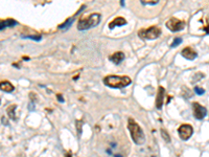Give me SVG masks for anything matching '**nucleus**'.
<instances>
[{
    "instance_id": "nucleus-1",
    "label": "nucleus",
    "mask_w": 209,
    "mask_h": 157,
    "mask_svg": "<svg viewBox=\"0 0 209 157\" xmlns=\"http://www.w3.org/2000/svg\"><path fill=\"white\" fill-rule=\"evenodd\" d=\"M128 129L131 134V137L136 145H143L145 141V136L142 131L141 127L135 121L133 118H129L128 121Z\"/></svg>"
},
{
    "instance_id": "nucleus-2",
    "label": "nucleus",
    "mask_w": 209,
    "mask_h": 157,
    "mask_svg": "<svg viewBox=\"0 0 209 157\" xmlns=\"http://www.w3.org/2000/svg\"><path fill=\"white\" fill-rule=\"evenodd\" d=\"M132 83V80L127 75H108L104 78V84L110 88H124Z\"/></svg>"
},
{
    "instance_id": "nucleus-3",
    "label": "nucleus",
    "mask_w": 209,
    "mask_h": 157,
    "mask_svg": "<svg viewBox=\"0 0 209 157\" xmlns=\"http://www.w3.org/2000/svg\"><path fill=\"white\" fill-rule=\"evenodd\" d=\"M99 22H101V15L97 13H93V14L89 15L88 17H83L78 20V30H86L91 27L96 26Z\"/></svg>"
},
{
    "instance_id": "nucleus-4",
    "label": "nucleus",
    "mask_w": 209,
    "mask_h": 157,
    "mask_svg": "<svg viewBox=\"0 0 209 157\" xmlns=\"http://www.w3.org/2000/svg\"><path fill=\"white\" fill-rule=\"evenodd\" d=\"M161 35V29L158 26H151L146 29H141L139 32V36L143 39L147 40H154L160 37Z\"/></svg>"
},
{
    "instance_id": "nucleus-5",
    "label": "nucleus",
    "mask_w": 209,
    "mask_h": 157,
    "mask_svg": "<svg viewBox=\"0 0 209 157\" xmlns=\"http://www.w3.org/2000/svg\"><path fill=\"white\" fill-rule=\"evenodd\" d=\"M165 26L169 30H172V32H180V30H182L185 27V22L173 17L169 20H167L166 23H165Z\"/></svg>"
},
{
    "instance_id": "nucleus-6",
    "label": "nucleus",
    "mask_w": 209,
    "mask_h": 157,
    "mask_svg": "<svg viewBox=\"0 0 209 157\" xmlns=\"http://www.w3.org/2000/svg\"><path fill=\"white\" fill-rule=\"evenodd\" d=\"M193 133V129L190 125H181L179 129H178V134H179L180 138L182 140H188L190 137H192Z\"/></svg>"
},
{
    "instance_id": "nucleus-7",
    "label": "nucleus",
    "mask_w": 209,
    "mask_h": 157,
    "mask_svg": "<svg viewBox=\"0 0 209 157\" xmlns=\"http://www.w3.org/2000/svg\"><path fill=\"white\" fill-rule=\"evenodd\" d=\"M192 109H193V115L197 120H203L206 115H207V109L200 105L199 103H193L192 104Z\"/></svg>"
},
{
    "instance_id": "nucleus-8",
    "label": "nucleus",
    "mask_w": 209,
    "mask_h": 157,
    "mask_svg": "<svg viewBox=\"0 0 209 157\" xmlns=\"http://www.w3.org/2000/svg\"><path fill=\"white\" fill-rule=\"evenodd\" d=\"M181 56L182 57H184L185 59H187V60H189V61H192V60H195L196 58H197V52H195L192 47H185L184 49L181 52Z\"/></svg>"
},
{
    "instance_id": "nucleus-9",
    "label": "nucleus",
    "mask_w": 209,
    "mask_h": 157,
    "mask_svg": "<svg viewBox=\"0 0 209 157\" xmlns=\"http://www.w3.org/2000/svg\"><path fill=\"white\" fill-rule=\"evenodd\" d=\"M164 93H165V89L160 86L158 88V93H157V98H156V107L157 109H161L163 106V101H164Z\"/></svg>"
},
{
    "instance_id": "nucleus-10",
    "label": "nucleus",
    "mask_w": 209,
    "mask_h": 157,
    "mask_svg": "<svg viewBox=\"0 0 209 157\" xmlns=\"http://www.w3.org/2000/svg\"><path fill=\"white\" fill-rule=\"evenodd\" d=\"M124 54L122 52H116L115 54H113L110 57L111 62H113L116 65L120 64L122 61H124Z\"/></svg>"
},
{
    "instance_id": "nucleus-11",
    "label": "nucleus",
    "mask_w": 209,
    "mask_h": 157,
    "mask_svg": "<svg viewBox=\"0 0 209 157\" xmlns=\"http://www.w3.org/2000/svg\"><path fill=\"white\" fill-rule=\"evenodd\" d=\"M126 24H127V20L124 17H116L113 21H111L109 23V27L112 29L116 26H122V25H126Z\"/></svg>"
},
{
    "instance_id": "nucleus-12",
    "label": "nucleus",
    "mask_w": 209,
    "mask_h": 157,
    "mask_svg": "<svg viewBox=\"0 0 209 157\" xmlns=\"http://www.w3.org/2000/svg\"><path fill=\"white\" fill-rule=\"evenodd\" d=\"M15 25H17V21L14 19H6V20H1V23H0V29H6V27H14Z\"/></svg>"
},
{
    "instance_id": "nucleus-13",
    "label": "nucleus",
    "mask_w": 209,
    "mask_h": 157,
    "mask_svg": "<svg viewBox=\"0 0 209 157\" xmlns=\"http://www.w3.org/2000/svg\"><path fill=\"white\" fill-rule=\"evenodd\" d=\"M0 88H1L2 91H4V92H13L15 89V87L13 86L12 83H10L9 81H2L1 84H0Z\"/></svg>"
},
{
    "instance_id": "nucleus-14",
    "label": "nucleus",
    "mask_w": 209,
    "mask_h": 157,
    "mask_svg": "<svg viewBox=\"0 0 209 157\" xmlns=\"http://www.w3.org/2000/svg\"><path fill=\"white\" fill-rule=\"evenodd\" d=\"M73 21H74V17H71V18L66 20V21L63 24L59 25V29H64V30L67 29H69V27L71 26V24L73 23Z\"/></svg>"
},
{
    "instance_id": "nucleus-15",
    "label": "nucleus",
    "mask_w": 209,
    "mask_h": 157,
    "mask_svg": "<svg viewBox=\"0 0 209 157\" xmlns=\"http://www.w3.org/2000/svg\"><path fill=\"white\" fill-rule=\"evenodd\" d=\"M15 109H16V105H12L7 108V113H9V116L13 120H16V115H15Z\"/></svg>"
},
{
    "instance_id": "nucleus-16",
    "label": "nucleus",
    "mask_w": 209,
    "mask_h": 157,
    "mask_svg": "<svg viewBox=\"0 0 209 157\" xmlns=\"http://www.w3.org/2000/svg\"><path fill=\"white\" fill-rule=\"evenodd\" d=\"M22 38H24V39H30V40H35V41H40L41 39H42V37L40 36V35H32V36H23Z\"/></svg>"
},
{
    "instance_id": "nucleus-17",
    "label": "nucleus",
    "mask_w": 209,
    "mask_h": 157,
    "mask_svg": "<svg viewBox=\"0 0 209 157\" xmlns=\"http://www.w3.org/2000/svg\"><path fill=\"white\" fill-rule=\"evenodd\" d=\"M181 42H182V39H181V38H179V37L175 38V40L172 43V47H173V48H174V47H177L178 45H180Z\"/></svg>"
},
{
    "instance_id": "nucleus-18",
    "label": "nucleus",
    "mask_w": 209,
    "mask_h": 157,
    "mask_svg": "<svg viewBox=\"0 0 209 157\" xmlns=\"http://www.w3.org/2000/svg\"><path fill=\"white\" fill-rule=\"evenodd\" d=\"M141 3L144 4V6H155V4L158 3L157 0H155V1H143V0H141Z\"/></svg>"
},
{
    "instance_id": "nucleus-19",
    "label": "nucleus",
    "mask_w": 209,
    "mask_h": 157,
    "mask_svg": "<svg viewBox=\"0 0 209 157\" xmlns=\"http://www.w3.org/2000/svg\"><path fill=\"white\" fill-rule=\"evenodd\" d=\"M195 91H196V93H197V94H199V95H202L203 93H205V90H204L203 88L199 87V86L195 87Z\"/></svg>"
},
{
    "instance_id": "nucleus-20",
    "label": "nucleus",
    "mask_w": 209,
    "mask_h": 157,
    "mask_svg": "<svg viewBox=\"0 0 209 157\" xmlns=\"http://www.w3.org/2000/svg\"><path fill=\"white\" fill-rule=\"evenodd\" d=\"M161 134H162V137L165 139V141H166V143H169V134L166 133V131L161 130Z\"/></svg>"
},
{
    "instance_id": "nucleus-21",
    "label": "nucleus",
    "mask_w": 209,
    "mask_h": 157,
    "mask_svg": "<svg viewBox=\"0 0 209 157\" xmlns=\"http://www.w3.org/2000/svg\"><path fill=\"white\" fill-rule=\"evenodd\" d=\"M58 100L60 101L61 103H63V102H64V98H62V95H61V94H58Z\"/></svg>"
},
{
    "instance_id": "nucleus-22",
    "label": "nucleus",
    "mask_w": 209,
    "mask_h": 157,
    "mask_svg": "<svg viewBox=\"0 0 209 157\" xmlns=\"http://www.w3.org/2000/svg\"><path fill=\"white\" fill-rule=\"evenodd\" d=\"M120 4H121V6H124V1H121V2H120Z\"/></svg>"
},
{
    "instance_id": "nucleus-23",
    "label": "nucleus",
    "mask_w": 209,
    "mask_h": 157,
    "mask_svg": "<svg viewBox=\"0 0 209 157\" xmlns=\"http://www.w3.org/2000/svg\"><path fill=\"white\" fill-rule=\"evenodd\" d=\"M66 157H72V156H71L70 154H67V155H66Z\"/></svg>"
},
{
    "instance_id": "nucleus-24",
    "label": "nucleus",
    "mask_w": 209,
    "mask_h": 157,
    "mask_svg": "<svg viewBox=\"0 0 209 157\" xmlns=\"http://www.w3.org/2000/svg\"><path fill=\"white\" fill-rule=\"evenodd\" d=\"M115 157H121V156H119V155H115Z\"/></svg>"
}]
</instances>
